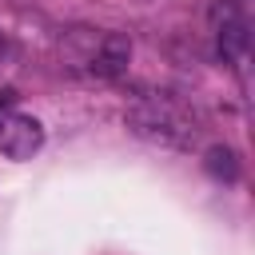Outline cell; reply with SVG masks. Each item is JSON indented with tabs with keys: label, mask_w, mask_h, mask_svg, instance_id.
<instances>
[{
	"label": "cell",
	"mask_w": 255,
	"mask_h": 255,
	"mask_svg": "<svg viewBox=\"0 0 255 255\" xmlns=\"http://www.w3.org/2000/svg\"><path fill=\"white\" fill-rule=\"evenodd\" d=\"M128 128L151 143H167V147H187L195 139V128L187 116H179L171 104L163 100H139L135 108H128Z\"/></svg>",
	"instance_id": "1"
},
{
	"label": "cell",
	"mask_w": 255,
	"mask_h": 255,
	"mask_svg": "<svg viewBox=\"0 0 255 255\" xmlns=\"http://www.w3.org/2000/svg\"><path fill=\"white\" fill-rule=\"evenodd\" d=\"M40 143H44V128H40L36 116H8V120H0V155L20 163V159H32L40 151Z\"/></svg>",
	"instance_id": "2"
},
{
	"label": "cell",
	"mask_w": 255,
	"mask_h": 255,
	"mask_svg": "<svg viewBox=\"0 0 255 255\" xmlns=\"http://www.w3.org/2000/svg\"><path fill=\"white\" fill-rule=\"evenodd\" d=\"M128 60H131V40H128L124 32H108V36L100 40V48H96L88 72L100 76V80H116V76L128 72Z\"/></svg>",
	"instance_id": "3"
},
{
	"label": "cell",
	"mask_w": 255,
	"mask_h": 255,
	"mask_svg": "<svg viewBox=\"0 0 255 255\" xmlns=\"http://www.w3.org/2000/svg\"><path fill=\"white\" fill-rule=\"evenodd\" d=\"M203 171L211 179H219V183H235L239 179V155L227 143H215V147L203 151Z\"/></svg>",
	"instance_id": "4"
},
{
	"label": "cell",
	"mask_w": 255,
	"mask_h": 255,
	"mask_svg": "<svg viewBox=\"0 0 255 255\" xmlns=\"http://www.w3.org/2000/svg\"><path fill=\"white\" fill-rule=\"evenodd\" d=\"M243 48H247V20L243 16L223 20L219 24V56L223 60H235V56H243Z\"/></svg>",
	"instance_id": "5"
},
{
	"label": "cell",
	"mask_w": 255,
	"mask_h": 255,
	"mask_svg": "<svg viewBox=\"0 0 255 255\" xmlns=\"http://www.w3.org/2000/svg\"><path fill=\"white\" fill-rule=\"evenodd\" d=\"M12 100H16V92H12V88H0V112H4Z\"/></svg>",
	"instance_id": "6"
},
{
	"label": "cell",
	"mask_w": 255,
	"mask_h": 255,
	"mask_svg": "<svg viewBox=\"0 0 255 255\" xmlns=\"http://www.w3.org/2000/svg\"><path fill=\"white\" fill-rule=\"evenodd\" d=\"M0 56H4V36H0Z\"/></svg>",
	"instance_id": "7"
}]
</instances>
